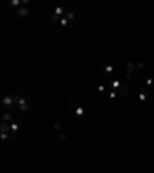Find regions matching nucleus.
<instances>
[{
  "mask_svg": "<svg viewBox=\"0 0 154 173\" xmlns=\"http://www.w3.org/2000/svg\"><path fill=\"white\" fill-rule=\"evenodd\" d=\"M14 99H16V107L20 110L22 113H28L29 108H31V104L28 102V99L25 98V96L20 94V90L14 93Z\"/></svg>",
  "mask_w": 154,
  "mask_h": 173,
  "instance_id": "obj_1",
  "label": "nucleus"
},
{
  "mask_svg": "<svg viewBox=\"0 0 154 173\" xmlns=\"http://www.w3.org/2000/svg\"><path fill=\"white\" fill-rule=\"evenodd\" d=\"M14 105H16L14 96H5V98H3V107L6 108V111H8V108L14 107Z\"/></svg>",
  "mask_w": 154,
  "mask_h": 173,
  "instance_id": "obj_2",
  "label": "nucleus"
},
{
  "mask_svg": "<svg viewBox=\"0 0 154 173\" xmlns=\"http://www.w3.org/2000/svg\"><path fill=\"white\" fill-rule=\"evenodd\" d=\"M66 11H68V9H66L63 5H57L56 8H54V14H52V16L57 17V19H62V16L66 14Z\"/></svg>",
  "mask_w": 154,
  "mask_h": 173,
  "instance_id": "obj_3",
  "label": "nucleus"
},
{
  "mask_svg": "<svg viewBox=\"0 0 154 173\" xmlns=\"http://www.w3.org/2000/svg\"><path fill=\"white\" fill-rule=\"evenodd\" d=\"M16 16L17 17H26V16H29V9L26 8V6H22V8L16 9Z\"/></svg>",
  "mask_w": 154,
  "mask_h": 173,
  "instance_id": "obj_4",
  "label": "nucleus"
},
{
  "mask_svg": "<svg viewBox=\"0 0 154 173\" xmlns=\"http://www.w3.org/2000/svg\"><path fill=\"white\" fill-rule=\"evenodd\" d=\"M108 88H111V90H114V91H117V90L120 88V80H119V79H112V80H110V82H108Z\"/></svg>",
  "mask_w": 154,
  "mask_h": 173,
  "instance_id": "obj_5",
  "label": "nucleus"
},
{
  "mask_svg": "<svg viewBox=\"0 0 154 173\" xmlns=\"http://www.w3.org/2000/svg\"><path fill=\"white\" fill-rule=\"evenodd\" d=\"M134 70H136L134 64H133V62H128V64H126V77H131V74L134 73Z\"/></svg>",
  "mask_w": 154,
  "mask_h": 173,
  "instance_id": "obj_6",
  "label": "nucleus"
},
{
  "mask_svg": "<svg viewBox=\"0 0 154 173\" xmlns=\"http://www.w3.org/2000/svg\"><path fill=\"white\" fill-rule=\"evenodd\" d=\"M102 73L105 76H110V74L114 73V67H112V65H105V67H102Z\"/></svg>",
  "mask_w": 154,
  "mask_h": 173,
  "instance_id": "obj_7",
  "label": "nucleus"
},
{
  "mask_svg": "<svg viewBox=\"0 0 154 173\" xmlns=\"http://www.w3.org/2000/svg\"><path fill=\"white\" fill-rule=\"evenodd\" d=\"M128 91H130L128 85H120V88L117 90V94L119 96H126V94H128Z\"/></svg>",
  "mask_w": 154,
  "mask_h": 173,
  "instance_id": "obj_8",
  "label": "nucleus"
},
{
  "mask_svg": "<svg viewBox=\"0 0 154 173\" xmlns=\"http://www.w3.org/2000/svg\"><path fill=\"white\" fill-rule=\"evenodd\" d=\"M2 121H3V122H12V114L5 110V111L2 113Z\"/></svg>",
  "mask_w": 154,
  "mask_h": 173,
  "instance_id": "obj_9",
  "label": "nucleus"
},
{
  "mask_svg": "<svg viewBox=\"0 0 154 173\" xmlns=\"http://www.w3.org/2000/svg\"><path fill=\"white\" fill-rule=\"evenodd\" d=\"M66 107H68V108H71L72 111H74V110H76L79 105H76V102L72 101V99H66Z\"/></svg>",
  "mask_w": 154,
  "mask_h": 173,
  "instance_id": "obj_10",
  "label": "nucleus"
},
{
  "mask_svg": "<svg viewBox=\"0 0 154 173\" xmlns=\"http://www.w3.org/2000/svg\"><path fill=\"white\" fill-rule=\"evenodd\" d=\"M74 113L77 114V117H80V119H82V117L85 116V110H83L82 107H77V108L74 110Z\"/></svg>",
  "mask_w": 154,
  "mask_h": 173,
  "instance_id": "obj_11",
  "label": "nucleus"
},
{
  "mask_svg": "<svg viewBox=\"0 0 154 173\" xmlns=\"http://www.w3.org/2000/svg\"><path fill=\"white\" fill-rule=\"evenodd\" d=\"M65 17H66V19H68V20H69V22H74V20H76V14H74V12H71L69 9H68V11H66V14H65Z\"/></svg>",
  "mask_w": 154,
  "mask_h": 173,
  "instance_id": "obj_12",
  "label": "nucleus"
},
{
  "mask_svg": "<svg viewBox=\"0 0 154 173\" xmlns=\"http://www.w3.org/2000/svg\"><path fill=\"white\" fill-rule=\"evenodd\" d=\"M59 23H60V26H63V28H66V26L69 25V20H68V19H66V17L63 16L62 19H60V22H59Z\"/></svg>",
  "mask_w": 154,
  "mask_h": 173,
  "instance_id": "obj_13",
  "label": "nucleus"
},
{
  "mask_svg": "<svg viewBox=\"0 0 154 173\" xmlns=\"http://www.w3.org/2000/svg\"><path fill=\"white\" fill-rule=\"evenodd\" d=\"M146 99H148V94H146L145 91H142V93H139V101H140V102H145Z\"/></svg>",
  "mask_w": 154,
  "mask_h": 173,
  "instance_id": "obj_14",
  "label": "nucleus"
},
{
  "mask_svg": "<svg viewBox=\"0 0 154 173\" xmlns=\"http://www.w3.org/2000/svg\"><path fill=\"white\" fill-rule=\"evenodd\" d=\"M153 84H154V79H146L145 80V87H148V88L153 87Z\"/></svg>",
  "mask_w": 154,
  "mask_h": 173,
  "instance_id": "obj_15",
  "label": "nucleus"
},
{
  "mask_svg": "<svg viewBox=\"0 0 154 173\" xmlns=\"http://www.w3.org/2000/svg\"><path fill=\"white\" fill-rule=\"evenodd\" d=\"M59 139H60V141H66V133L60 131V133H59Z\"/></svg>",
  "mask_w": 154,
  "mask_h": 173,
  "instance_id": "obj_16",
  "label": "nucleus"
},
{
  "mask_svg": "<svg viewBox=\"0 0 154 173\" xmlns=\"http://www.w3.org/2000/svg\"><path fill=\"white\" fill-rule=\"evenodd\" d=\"M97 91H99V93H105V91H106V87H105V85H99V87H97Z\"/></svg>",
  "mask_w": 154,
  "mask_h": 173,
  "instance_id": "obj_17",
  "label": "nucleus"
},
{
  "mask_svg": "<svg viewBox=\"0 0 154 173\" xmlns=\"http://www.w3.org/2000/svg\"><path fill=\"white\" fill-rule=\"evenodd\" d=\"M54 130L60 133V131H62V125H60V124H54Z\"/></svg>",
  "mask_w": 154,
  "mask_h": 173,
  "instance_id": "obj_18",
  "label": "nucleus"
},
{
  "mask_svg": "<svg viewBox=\"0 0 154 173\" xmlns=\"http://www.w3.org/2000/svg\"><path fill=\"white\" fill-rule=\"evenodd\" d=\"M143 67H145L143 62H140V64H137V68H143Z\"/></svg>",
  "mask_w": 154,
  "mask_h": 173,
  "instance_id": "obj_19",
  "label": "nucleus"
}]
</instances>
